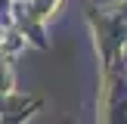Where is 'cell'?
Listing matches in <instances>:
<instances>
[]
</instances>
